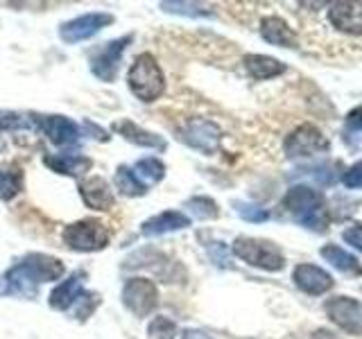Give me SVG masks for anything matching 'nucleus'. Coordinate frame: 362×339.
<instances>
[{
	"label": "nucleus",
	"instance_id": "e433bc0d",
	"mask_svg": "<svg viewBox=\"0 0 362 339\" xmlns=\"http://www.w3.org/2000/svg\"><path fill=\"white\" fill-rule=\"evenodd\" d=\"M315 339H339V337L333 335V333H328V331H317L315 333Z\"/></svg>",
	"mask_w": 362,
	"mask_h": 339
},
{
	"label": "nucleus",
	"instance_id": "423d86ee",
	"mask_svg": "<svg viewBox=\"0 0 362 339\" xmlns=\"http://www.w3.org/2000/svg\"><path fill=\"white\" fill-rule=\"evenodd\" d=\"M283 147H286L288 158H310V156L328 152L331 143H328V138L315 127V124L305 122V124H299L297 129L288 133Z\"/></svg>",
	"mask_w": 362,
	"mask_h": 339
},
{
	"label": "nucleus",
	"instance_id": "c756f323",
	"mask_svg": "<svg viewBox=\"0 0 362 339\" xmlns=\"http://www.w3.org/2000/svg\"><path fill=\"white\" fill-rule=\"evenodd\" d=\"M235 213L240 215L243 220L247 222H254V224H260V222H267L269 220V213L265 208L256 206V203H247V201H235Z\"/></svg>",
	"mask_w": 362,
	"mask_h": 339
},
{
	"label": "nucleus",
	"instance_id": "f704fd0d",
	"mask_svg": "<svg viewBox=\"0 0 362 339\" xmlns=\"http://www.w3.org/2000/svg\"><path fill=\"white\" fill-rule=\"evenodd\" d=\"M84 129H88L90 133H93V136H90V138H95V141H105V143H107V141L111 138V136H109V133H107L105 129H100V127H98V124H93V122H88V120L84 122Z\"/></svg>",
	"mask_w": 362,
	"mask_h": 339
},
{
	"label": "nucleus",
	"instance_id": "f3484780",
	"mask_svg": "<svg viewBox=\"0 0 362 339\" xmlns=\"http://www.w3.org/2000/svg\"><path fill=\"white\" fill-rule=\"evenodd\" d=\"M111 129L116 131L118 136H122L124 141L132 143V145H139V147H147V150H158L163 152L165 150V141L163 136H158L154 131H147L143 127H139L136 122L122 118V120H116L111 124Z\"/></svg>",
	"mask_w": 362,
	"mask_h": 339
},
{
	"label": "nucleus",
	"instance_id": "dca6fc26",
	"mask_svg": "<svg viewBox=\"0 0 362 339\" xmlns=\"http://www.w3.org/2000/svg\"><path fill=\"white\" fill-rule=\"evenodd\" d=\"M190 226V218L181 210H163L158 215H152L150 220H145L141 224V233L145 237H158L165 233H175V231H184Z\"/></svg>",
	"mask_w": 362,
	"mask_h": 339
},
{
	"label": "nucleus",
	"instance_id": "f8f14e48",
	"mask_svg": "<svg viewBox=\"0 0 362 339\" xmlns=\"http://www.w3.org/2000/svg\"><path fill=\"white\" fill-rule=\"evenodd\" d=\"M294 285H297L301 292L305 294H313V297H320V294H326L328 290L333 287V276L328 274L326 269L310 265V263H303L294 267V274H292Z\"/></svg>",
	"mask_w": 362,
	"mask_h": 339
},
{
	"label": "nucleus",
	"instance_id": "6e6552de",
	"mask_svg": "<svg viewBox=\"0 0 362 339\" xmlns=\"http://www.w3.org/2000/svg\"><path fill=\"white\" fill-rule=\"evenodd\" d=\"M113 20L116 18H113V14H109V11H88V14L66 20L59 28V39L68 45L88 41V39H93L98 32L109 28Z\"/></svg>",
	"mask_w": 362,
	"mask_h": 339
},
{
	"label": "nucleus",
	"instance_id": "6ab92c4d",
	"mask_svg": "<svg viewBox=\"0 0 362 339\" xmlns=\"http://www.w3.org/2000/svg\"><path fill=\"white\" fill-rule=\"evenodd\" d=\"M260 37L276 48H299L297 34L281 16H265L260 20Z\"/></svg>",
	"mask_w": 362,
	"mask_h": 339
},
{
	"label": "nucleus",
	"instance_id": "aec40b11",
	"mask_svg": "<svg viewBox=\"0 0 362 339\" xmlns=\"http://www.w3.org/2000/svg\"><path fill=\"white\" fill-rule=\"evenodd\" d=\"M43 165L50 167L52 172L62 174V177H82L84 172L90 170V158L82 154H45L43 156Z\"/></svg>",
	"mask_w": 362,
	"mask_h": 339
},
{
	"label": "nucleus",
	"instance_id": "a878e982",
	"mask_svg": "<svg viewBox=\"0 0 362 339\" xmlns=\"http://www.w3.org/2000/svg\"><path fill=\"white\" fill-rule=\"evenodd\" d=\"M18 129H37V118L23 116V113H16V111L0 109V133L18 131Z\"/></svg>",
	"mask_w": 362,
	"mask_h": 339
},
{
	"label": "nucleus",
	"instance_id": "20e7f679",
	"mask_svg": "<svg viewBox=\"0 0 362 339\" xmlns=\"http://www.w3.org/2000/svg\"><path fill=\"white\" fill-rule=\"evenodd\" d=\"M64 244L77 254H95L107 249L111 235L100 220H79L64 229Z\"/></svg>",
	"mask_w": 362,
	"mask_h": 339
},
{
	"label": "nucleus",
	"instance_id": "c9c22d12",
	"mask_svg": "<svg viewBox=\"0 0 362 339\" xmlns=\"http://www.w3.org/2000/svg\"><path fill=\"white\" fill-rule=\"evenodd\" d=\"M184 339H213V337L206 335V333H202V331H186Z\"/></svg>",
	"mask_w": 362,
	"mask_h": 339
},
{
	"label": "nucleus",
	"instance_id": "2eb2a0df",
	"mask_svg": "<svg viewBox=\"0 0 362 339\" xmlns=\"http://www.w3.org/2000/svg\"><path fill=\"white\" fill-rule=\"evenodd\" d=\"M37 122L41 124L43 133L48 136V141L57 147H71L77 145L79 141V127L66 116H43L37 118Z\"/></svg>",
	"mask_w": 362,
	"mask_h": 339
},
{
	"label": "nucleus",
	"instance_id": "4be33fe9",
	"mask_svg": "<svg viewBox=\"0 0 362 339\" xmlns=\"http://www.w3.org/2000/svg\"><path fill=\"white\" fill-rule=\"evenodd\" d=\"M320 256L326 260L328 265L335 267L342 274H354V276H362V265L358 263V258L354 254L344 251L342 246L337 244H326L320 249Z\"/></svg>",
	"mask_w": 362,
	"mask_h": 339
},
{
	"label": "nucleus",
	"instance_id": "f03ea898",
	"mask_svg": "<svg viewBox=\"0 0 362 339\" xmlns=\"http://www.w3.org/2000/svg\"><path fill=\"white\" fill-rule=\"evenodd\" d=\"M127 84L129 90L136 100L145 102H156L158 97L163 95L165 90V75L161 71V66L154 59L150 52H143L134 59V64L129 66L127 73Z\"/></svg>",
	"mask_w": 362,
	"mask_h": 339
},
{
	"label": "nucleus",
	"instance_id": "b1692460",
	"mask_svg": "<svg viewBox=\"0 0 362 339\" xmlns=\"http://www.w3.org/2000/svg\"><path fill=\"white\" fill-rule=\"evenodd\" d=\"M113 181H116V188L124 197H143L147 192V184H143V181L139 179V174L134 172V167L120 165L116 170V177H113Z\"/></svg>",
	"mask_w": 362,
	"mask_h": 339
},
{
	"label": "nucleus",
	"instance_id": "0eeeda50",
	"mask_svg": "<svg viewBox=\"0 0 362 339\" xmlns=\"http://www.w3.org/2000/svg\"><path fill=\"white\" fill-rule=\"evenodd\" d=\"M122 305L134 316H150L158 305V290L156 282L150 278H129L122 287Z\"/></svg>",
	"mask_w": 362,
	"mask_h": 339
},
{
	"label": "nucleus",
	"instance_id": "cd10ccee",
	"mask_svg": "<svg viewBox=\"0 0 362 339\" xmlns=\"http://www.w3.org/2000/svg\"><path fill=\"white\" fill-rule=\"evenodd\" d=\"M177 323L168 316H154L147 326V339H175Z\"/></svg>",
	"mask_w": 362,
	"mask_h": 339
},
{
	"label": "nucleus",
	"instance_id": "ddd939ff",
	"mask_svg": "<svg viewBox=\"0 0 362 339\" xmlns=\"http://www.w3.org/2000/svg\"><path fill=\"white\" fill-rule=\"evenodd\" d=\"M84 278H86L84 271H73L71 276H66V278H62L59 282H57L54 290L50 292V297H48L50 308L59 310V312L71 310L75 305V301L82 297V292H84Z\"/></svg>",
	"mask_w": 362,
	"mask_h": 339
},
{
	"label": "nucleus",
	"instance_id": "473e14b6",
	"mask_svg": "<svg viewBox=\"0 0 362 339\" xmlns=\"http://www.w3.org/2000/svg\"><path fill=\"white\" fill-rule=\"evenodd\" d=\"M342 240L354 249H358V251H362V224H354V226H349V229H344Z\"/></svg>",
	"mask_w": 362,
	"mask_h": 339
},
{
	"label": "nucleus",
	"instance_id": "4468645a",
	"mask_svg": "<svg viewBox=\"0 0 362 339\" xmlns=\"http://www.w3.org/2000/svg\"><path fill=\"white\" fill-rule=\"evenodd\" d=\"M79 197L86 203V208L90 210H111L116 197L109 186L107 179L102 177H88L79 184Z\"/></svg>",
	"mask_w": 362,
	"mask_h": 339
},
{
	"label": "nucleus",
	"instance_id": "1a4fd4ad",
	"mask_svg": "<svg viewBox=\"0 0 362 339\" xmlns=\"http://www.w3.org/2000/svg\"><path fill=\"white\" fill-rule=\"evenodd\" d=\"M181 141L190 145L192 150H199L204 154H213L220 150L222 143V129L213 120L206 118H190L181 127Z\"/></svg>",
	"mask_w": 362,
	"mask_h": 339
},
{
	"label": "nucleus",
	"instance_id": "f257e3e1",
	"mask_svg": "<svg viewBox=\"0 0 362 339\" xmlns=\"http://www.w3.org/2000/svg\"><path fill=\"white\" fill-rule=\"evenodd\" d=\"M283 208H286L292 220H297L305 229L326 231L328 229V213L326 201L320 190L310 186H292L286 197H283Z\"/></svg>",
	"mask_w": 362,
	"mask_h": 339
},
{
	"label": "nucleus",
	"instance_id": "9b49d317",
	"mask_svg": "<svg viewBox=\"0 0 362 339\" xmlns=\"http://www.w3.org/2000/svg\"><path fill=\"white\" fill-rule=\"evenodd\" d=\"M18 263L28 274L43 285V282H52V280H62L66 274V267L59 258L48 256V254H28L25 258H21Z\"/></svg>",
	"mask_w": 362,
	"mask_h": 339
},
{
	"label": "nucleus",
	"instance_id": "393cba45",
	"mask_svg": "<svg viewBox=\"0 0 362 339\" xmlns=\"http://www.w3.org/2000/svg\"><path fill=\"white\" fill-rule=\"evenodd\" d=\"M134 172L139 174L141 181L158 184V181H163V177H165V165H163V161H158L156 156H147L134 165Z\"/></svg>",
	"mask_w": 362,
	"mask_h": 339
},
{
	"label": "nucleus",
	"instance_id": "7ed1b4c3",
	"mask_svg": "<svg viewBox=\"0 0 362 339\" xmlns=\"http://www.w3.org/2000/svg\"><path fill=\"white\" fill-rule=\"evenodd\" d=\"M231 251L249 267L263 271H281L286 267V256H283L281 249L274 242L260 240V237H247V235L235 237Z\"/></svg>",
	"mask_w": 362,
	"mask_h": 339
},
{
	"label": "nucleus",
	"instance_id": "9d476101",
	"mask_svg": "<svg viewBox=\"0 0 362 339\" xmlns=\"http://www.w3.org/2000/svg\"><path fill=\"white\" fill-rule=\"evenodd\" d=\"M324 312L328 314L339 331L346 335L362 337V303L351 297H335L324 303Z\"/></svg>",
	"mask_w": 362,
	"mask_h": 339
},
{
	"label": "nucleus",
	"instance_id": "412c9836",
	"mask_svg": "<svg viewBox=\"0 0 362 339\" xmlns=\"http://www.w3.org/2000/svg\"><path fill=\"white\" fill-rule=\"evenodd\" d=\"M243 64H245V71L249 73V77L258 79V82L281 77L288 71L286 64L274 59V56H269V54H247L243 59Z\"/></svg>",
	"mask_w": 362,
	"mask_h": 339
},
{
	"label": "nucleus",
	"instance_id": "5701e85b",
	"mask_svg": "<svg viewBox=\"0 0 362 339\" xmlns=\"http://www.w3.org/2000/svg\"><path fill=\"white\" fill-rule=\"evenodd\" d=\"M25 188V177L18 167H0V201L16 199Z\"/></svg>",
	"mask_w": 362,
	"mask_h": 339
},
{
	"label": "nucleus",
	"instance_id": "2f4dec72",
	"mask_svg": "<svg viewBox=\"0 0 362 339\" xmlns=\"http://www.w3.org/2000/svg\"><path fill=\"white\" fill-rule=\"evenodd\" d=\"M342 184L346 188H362V161L354 163L342 172Z\"/></svg>",
	"mask_w": 362,
	"mask_h": 339
},
{
	"label": "nucleus",
	"instance_id": "39448f33",
	"mask_svg": "<svg viewBox=\"0 0 362 339\" xmlns=\"http://www.w3.org/2000/svg\"><path fill=\"white\" fill-rule=\"evenodd\" d=\"M132 41H134V34H124V37L113 39L102 45V48H98L95 52H90V59H88L90 73H93L100 82H107V84L116 82L120 59Z\"/></svg>",
	"mask_w": 362,
	"mask_h": 339
},
{
	"label": "nucleus",
	"instance_id": "72a5a7b5",
	"mask_svg": "<svg viewBox=\"0 0 362 339\" xmlns=\"http://www.w3.org/2000/svg\"><path fill=\"white\" fill-rule=\"evenodd\" d=\"M346 127L351 131H362V107H356L346 113Z\"/></svg>",
	"mask_w": 362,
	"mask_h": 339
},
{
	"label": "nucleus",
	"instance_id": "bb28decb",
	"mask_svg": "<svg viewBox=\"0 0 362 339\" xmlns=\"http://www.w3.org/2000/svg\"><path fill=\"white\" fill-rule=\"evenodd\" d=\"M186 208L190 210L192 218H197V220H215L220 215L218 203L211 197H192L186 201Z\"/></svg>",
	"mask_w": 362,
	"mask_h": 339
},
{
	"label": "nucleus",
	"instance_id": "7c9ffc66",
	"mask_svg": "<svg viewBox=\"0 0 362 339\" xmlns=\"http://www.w3.org/2000/svg\"><path fill=\"white\" fill-rule=\"evenodd\" d=\"M161 9L168 14H184V16H211L209 9L197 3H161Z\"/></svg>",
	"mask_w": 362,
	"mask_h": 339
},
{
	"label": "nucleus",
	"instance_id": "c85d7f7f",
	"mask_svg": "<svg viewBox=\"0 0 362 339\" xmlns=\"http://www.w3.org/2000/svg\"><path fill=\"white\" fill-rule=\"evenodd\" d=\"M100 305V294H95V292H82V297H79L77 301H75V316L77 319H88L90 314L95 312V308Z\"/></svg>",
	"mask_w": 362,
	"mask_h": 339
},
{
	"label": "nucleus",
	"instance_id": "a211bd4d",
	"mask_svg": "<svg viewBox=\"0 0 362 339\" xmlns=\"http://www.w3.org/2000/svg\"><path fill=\"white\" fill-rule=\"evenodd\" d=\"M331 25L344 34H362V3H333L328 9Z\"/></svg>",
	"mask_w": 362,
	"mask_h": 339
}]
</instances>
